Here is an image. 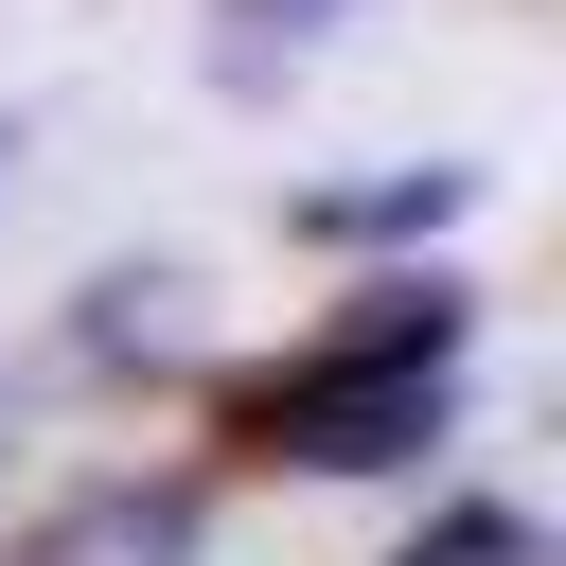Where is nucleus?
<instances>
[{"mask_svg":"<svg viewBox=\"0 0 566 566\" xmlns=\"http://www.w3.org/2000/svg\"><path fill=\"white\" fill-rule=\"evenodd\" d=\"M230 18H248V35H318L336 0H230Z\"/></svg>","mask_w":566,"mask_h":566,"instance_id":"nucleus-5","label":"nucleus"},{"mask_svg":"<svg viewBox=\"0 0 566 566\" xmlns=\"http://www.w3.org/2000/svg\"><path fill=\"white\" fill-rule=\"evenodd\" d=\"M18 566H195V478H88L18 531Z\"/></svg>","mask_w":566,"mask_h":566,"instance_id":"nucleus-2","label":"nucleus"},{"mask_svg":"<svg viewBox=\"0 0 566 566\" xmlns=\"http://www.w3.org/2000/svg\"><path fill=\"white\" fill-rule=\"evenodd\" d=\"M442 371H460V283H371L301 371H265L230 424L265 442V460H301V478H389V460H424L442 442Z\"/></svg>","mask_w":566,"mask_h":566,"instance_id":"nucleus-1","label":"nucleus"},{"mask_svg":"<svg viewBox=\"0 0 566 566\" xmlns=\"http://www.w3.org/2000/svg\"><path fill=\"white\" fill-rule=\"evenodd\" d=\"M389 566H548V531L478 495V513H442V531H424V548H389Z\"/></svg>","mask_w":566,"mask_h":566,"instance_id":"nucleus-4","label":"nucleus"},{"mask_svg":"<svg viewBox=\"0 0 566 566\" xmlns=\"http://www.w3.org/2000/svg\"><path fill=\"white\" fill-rule=\"evenodd\" d=\"M460 212V159H424V177H354V195H301V230H442Z\"/></svg>","mask_w":566,"mask_h":566,"instance_id":"nucleus-3","label":"nucleus"}]
</instances>
